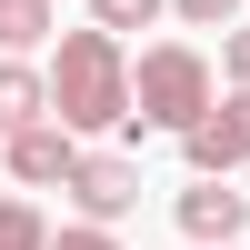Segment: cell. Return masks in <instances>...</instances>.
I'll use <instances>...</instances> for the list:
<instances>
[{"mask_svg":"<svg viewBox=\"0 0 250 250\" xmlns=\"http://www.w3.org/2000/svg\"><path fill=\"white\" fill-rule=\"evenodd\" d=\"M50 120L60 130H120L130 120V50H120V30H60V50H50Z\"/></svg>","mask_w":250,"mask_h":250,"instance_id":"1","label":"cell"},{"mask_svg":"<svg viewBox=\"0 0 250 250\" xmlns=\"http://www.w3.org/2000/svg\"><path fill=\"white\" fill-rule=\"evenodd\" d=\"M200 110H210V60H200L190 40H160V50L130 60V120H150V130H190Z\"/></svg>","mask_w":250,"mask_h":250,"instance_id":"2","label":"cell"},{"mask_svg":"<svg viewBox=\"0 0 250 250\" xmlns=\"http://www.w3.org/2000/svg\"><path fill=\"white\" fill-rule=\"evenodd\" d=\"M60 190L80 200V220H130V210H140V160H130V150H80Z\"/></svg>","mask_w":250,"mask_h":250,"instance_id":"3","label":"cell"},{"mask_svg":"<svg viewBox=\"0 0 250 250\" xmlns=\"http://www.w3.org/2000/svg\"><path fill=\"white\" fill-rule=\"evenodd\" d=\"M180 150H190V170H250V90L240 80H230V100H210L180 130Z\"/></svg>","mask_w":250,"mask_h":250,"instance_id":"4","label":"cell"},{"mask_svg":"<svg viewBox=\"0 0 250 250\" xmlns=\"http://www.w3.org/2000/svg\"><path fill=\"white\" fill-rule=\"evenodd\" d=\"M70 160H80V130H60L50 110L10 130V180H20V190H50V180H70Z\"/></svg>","mask_w":250,"mask_h":250,"instance_id":"5","label":"cell"},{"mask_svg":"<svg viewBox=\"0 0 250 250\" xmlns=\"http://www.w3.org/2000/svg\"><path fill=\"white\" fill-rule=\"evenodd\" d=\"M250 230V190H230V170H200V190H180V240H240Z\"/></svg>","mask_w":250,"mask_h":250,"instance_id":"6","label":"cell"},{"mask_svg":"<svg viewBox=\"0 0 250 250\" xmlns=\"http://www.w3.org/2000/svg\"><path fill=\"white\" fill-rule=\"evenodd\" d=\"M40 110H50V80H40L30 60L10 50V60H0V140H10L20 120H40Z\"/></svg>","mask_w":250,"mask_h":250,"instance_id":"7","label":"cell"},{"mask_svg":"<svg viewBox=\"0 0 250 250\" xmlns=\"http://www.w3.org/2000/svg\"><path fill=\"white\" fill-rule=\"evenodd\" d=\"M50 40V0H0V50H40Z\"/></svg>","mask_w":250,"mask_h":250,"instance_id":"8","label":"cell"},{"mask_svg":"<svg viewBox=\"0 0 250 250\" xmlns=\"http://www.w3.org/2000/svg\"><path fill=\"white\" fill-rule=\"evenodd\" d=\"M40 240H50V220L30 200H0V250H40Z\"/></svg>","mask_w":250,"mask_h":250,"instance_id":"9","label":"cell"},{"mask_svg":"<svg viewBox=\"0 0 250 250\" xmlns=\"http://www.w3.org/2000/svg\"><path fill=\"white\" fill-rule=\"evenodd\" d=\"M160 10H170V0H90V20H100V30H150Z\"/></svg>","mask_w":250,"mask_h":250,"instance_id":"10","label":"cell"},{"mask_svg":"<svg viewBox=\"0 0 250 250\" xmlns=\"http://www.w3.org/2000/svg\"><path fill=\"white\" fill-rule=\"evenodd\" d=\"M40 250H120V240H110V220H80V230H50Z\"/></svg>","mask_w":250,"mask_h":250,"instance_id":"11","label":"cell"},{"mask_svg":"<svg viewBox=\"0 0 250 250\" xmlns=\"http://www.w3.org/2000/svg\"><path fill=\"white\" fill-rule=\"evenodd\" d=\"M170 10L190 20V30H230V10H240V0H170Z\"/></svg>","mask_w":250,"mask_h":250,"instance_id":"12","label":"cell"},{"mask_svg":"<svg viewBox=\"0 0 250 250\" xmlns=\"http://www.w3.org/2000/svg\"><path fill=\"white\" fill-rule=\"evenodd\" d=\"M220 70H230L240 90H250V30H230V40H220Z\"/></svg>","mask_w":250,"mask_h":250,"instance_id":"13","label":"cell"},{"mask_svg":"<svg viewBox=\"0 0 250 250\" xmlns=\"http://www.w3.org/2000/svg\"><path fill=\"white\" fill-rule=\"evenodd\" d=\"M190 250H240V240H190Z\"/></svg>","mask_w":250,"mask_h":250,"instance_id":"14","label":"cell"}]
</instances>
